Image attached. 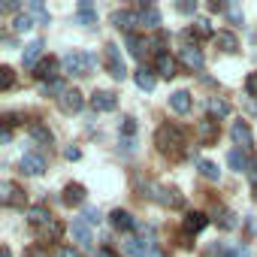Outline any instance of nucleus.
<instances>
[{
    "label": "nucleus",
    "mask_w": 257,
    "mask_h": 257,
    "mask_svg": "<svg viewBox=\"0 0 257 257\" xmlns=\"http://www.w3.org/2000/svg\"><path fill=\"white\" fill-rule=\"evenodd\" d=\"M155 146H158V152H164V155H179L182 146H185L182 127H179V124H161L158 134H155Z\"/></svg>",
    "instance_id": "f257e3e1"
},
{
    "label": "nucleus",
    "mask_w": 257,
    "mask_h": 257,
    "mask_svg": "<svg viewBox=\"0 0 257 257\" xmlns=\"http://www.w3.org/2000/svg\"><path fill=\"white\" fill-rule=\"evenodd\" d=\"M106 61H109V76L115 82H124L127 79V67H124V58H121V49L115 43H106Z\"/></svg>",
    "instance_id": "f03ea898"
},
{
    "label": "nucleus",
    "mask_w": 257,
    "mask_h": 257,
    "mask_svg": "<svg viewBox=\"0 0 257 257\" xmlns=\"http://www.w3.org/2000/svg\"><path fill=\"white\" fill-rule=\"evenodd\" d=\"M152 200L161 203V206H167V209H182L185 206V197L176 188H164V185H155L152 188Z\"/></svg>",
    "instance_id": "7ed1b4c3"
},
{
    "label": "nucleus",
    "mask_w": 257,
    "mask_h": 257,
    "mask_svg": "<svg viewBox=\"0 0 257 257\" xmlns=\"http://www.w3.org/2000/svg\"><path fill=\"white\" fill-rule=\"evenodd\" d=\"M61 67H64V73H70V76H88V73H91L85 52H67V55L61 58Z\"/></svg>",
    "instance_id": "20e7f679"
},
{
    "label": "nucleus",
    "mask_w": 257,
    "mask_h": 257,
    "mask_svg": "<svg viewBox=\"0 0 257 257\" xmlns=\"http://www.w3.org/2000/svg\"><path fill=\"white\" fill-rule=\"evenodd\" d=\"M121 248H124L127 257H152L155 242H146V239H137V236H127V239L121 242Z\"/></svg>",
    "instance_id": "39448f33"
},
{
    "label": "nucleus",
    "mask_w": 257,
    "mask_h": 257,
    "mask_svg": "<svg viewBox=\"0 0 257 257\" xmlns=\"http://www.w3.org/2000/svg\"><path fill=\"white\" fill-rule=\"evenodd\" d=\"M82 106H85V97H82V91H76V88H67V91L58 97V109H61V112H67V115L79 112Z\"/></svg>",
    "instance_id": "423d86ee"
},
{
    "label": "nucleus",
    "mask_w": 257,
    "mask_h": 257,
    "mask_svg": "<svg viewBox=\"0 0 257 257\" xmlns=\"http://www.w3.org/2000/svg\"><path fill=\"white\" fill-rule=\"evenodd\" d=\"M22 173L25 176H43L46 173V158L40 155V152H28V155H22Z\"/></svg>",
    "instance_id": "0eeeda50"
},
{
    "label": "nucleus",
    "mask_w": 257,
    "mask_h": 257,
    "mask_svg": "<svg viewBox=\"0 0 257 257\" xmlns=\"http://www.w3.org/2000/svg\"><path fill=\"white\" fill-rule=\"evenodd\" d=\"M230 137H233V143H236L239 149H251V146H254V134H251L248 121H233Z\"/></svg>",
    "instance_id": "6e6552de"
},
{
    "label": "nucleus",
    "mask_w": 257,
    "mask_h": 257,
    "mask_svg": "<svg viewBox=\"0 0 257 257\" xmlns=\"http://www.w3.org/2000/svg\"><path fill=\"white\" fill-rule=\"evenodd\" d=\"M0 203L4 206H22L25 203V194L16 182H0Z\"/></svg>",
    "instance_id": "1a4fd4ad"
},
{
    "label": "nucleus",
    "mask_w": 257,
    "mask_h": 257,
    "mask_svg": "<svg viewBox=\"0 0 257 257\" xmlns=\"http://www.w3.org/2000/svg\"><path fill=\"white\" fill-rule=\"evenodd\" d=\"M34 76L40 79V85H46V82H58V61H55V58H43V61L34 67Z\"/></svg>",
    "instance_id": "9d476101"
},
{
    "label": "nucleus",
    "mask_w": 257,
    "mask_h": 257,
    "mask_svg": "<svg viewBox=\"0 0 257 257\" xmlns=\"http://www.w3.org/2000/svg\"><path fill=\"white\" fill-rule=\"evenodd\" d=\"M182 227H185L188 236H197V233H203L209 227V215L206 212H188L185 221H182Z\"/></svg>",
    "instance_id": "9b49d317"
},
{
    "label": "nucleus",
    "mask_w": 257,
    "mask_h": 257,
    "mask_svg": "<svg viewBox=\"0 0 257 257\" xmlns=\"http://www.w3.org/2000/svg\"><path fill=\"white\" fill-rule=\"evenodd\" d=\"M112 25L118 28V31H124L127 37L134 34V28L140 25V16L137 13H127V10H118V13H112Z\"/></svg>",
    "instance_id": "f8f14e48"
},
{
    "label": "nucleus",
    "mask_w": 257,
    "mask_h": 257,
    "mask_svg": "<svg viewBox=\"0 0 257 257\" xmlns=\"http://www.w3.org/2000/svg\"><path fill=\"white\" fill-rule=\"evenodd\" d=\"M197 137H200L203 146H215L218 143V121L215 118H203L197 124Z\"/></svg>",
    "instance_id": "ddd939ff"
},
{
    "label": "nucleus",
    "mask_w": 257,
    "mask_h": 257,
    "mask_svg": "<svg viewBox=\"0 0 257 257\" xmlns=\"http://www.w3.org/2000/svg\"><path fill=\"white\" fill-rule=\"evenodd\" d=\"M179 61H182L188 70H203V64H206V58H203V52H200L197 46H185V49H179Z\"/></svg>",
    "instance_id": "4468645a"
},
{
    "label": "nucleus",
    "mask_w": 257,
    "mask_h": 257,
    "mask_svg": "<svg viewBox=\"0 0 257 257\" xmlns=\"http://www.w3.org/2000/svg\"><path fill=\"white\" fill-rule=\"evenodd\" d=\"M155 67H158V73H161L164 79H173V76L179 73V64H176V58H173L170 52H158V58H155Z\"/></svg>",
    "instance_id": "2eb2a0df"
},
{
    "label": "nucleus",
    "mask_w": 257,
    "mask_h": 257,
    "mask_svg": "<svg viewBox=\"0 0 257 257\" xmlns=\"http://www.w3.org/2000/svg\"><path fill=\"white\" fill-rule=\"evenodd\" d=\"M91 106H94L97 112H112V109L118 106V97H115L112 91H94V94H91Z\"/></svg>",
    "instance_id": "dca6fc26"
},
{
    "label": "nucleus",
    "mask_w": 257,
    "mask_h": 257,
    "mask_svg": "<svg viewBox=\"0 0 257 257\" xmlns=\"http://www.w3.org/2000/svg\"><path fill=\"white\" fill-rule=\"evenodd\" d=\"M140 25H146L149 31L161 28V13L155 4H140Z\"/></svg>",
    "instance_id": "f3484780"
},
{
    "label": "nucleus",
    "mask_w": 257,
    "mask_h": 257,
    "mask_svg": "<svg viewBox=\"0 0 257 257\" xmlns=\"http://www.w3.org/2000/svg\"><path fill=\"white\" fill-rule=\"evenodd\" d=\"M85 197H88V191H85V185H79V182H70L67 188H64V203L67 206H82L85 203Z\"/></svg>",
    "instance_id": "a211bd4d"
},
{
    "label": "nucleus",
    "mask_w": 257,
    "mask_h": 257,
    "mask_svg": "<svg viewBox=\"0 0 257 257\" xmlns=\"http://www.w3.org/2000/svg\"><path fill=\"white\" fill-rule=\"evenodd\" d=\"M73 22H76V25H82V28L97 25V10H94L91 0H82V4H79V13H76V19H73Z\"/></svg>",
    "instance_id": "6ab92c4d"
},
{
    "label": "nucleus",
    "mask_w": 257,
    "mask_h": 257,
    "mask_svg": "<svg viewBox=\"0 0 257 257\" xmlns=\"http://www.w3.org/2000/svg\"><path fill=\"white\" fill-rule=\"evenodd\" d=\"M22 61H25V67H37L40 61H43V40H31L28 46H25V55H22Z\"/></svg>",
    "instance_id": "aec40b11"
},
{
    "label": "nucleus",
    "mask_w": 257,
    "mask_h": 257,
    "mask_svg": "<svg viewBox=\"0 0 257 257\" xmlns=\"http://www.w3.org/2000/svg\"><path fill=\"white\" fill-rule=\"evenodd\" d=\"M191 106H194V100H191V94H188V91H176V94H170V109H173V112L188 115V112H191Z\"/></svg>",
    "instance_id": "412c9836"
},
{
    "label": "nucleus",
    "mask_w": 257,
    "mask_h": 257,
    "mask_svg": "<svg viewBox=\"0 0 257 257\" xmlns=\"http://www.w3.org/2000/svg\"><path fill=\"white\" fill-rule=\"evenodd\" d=\"M109 224L115 227V230H131V227H137V221H134V215L127 212V209H115L112 215H109Z\"/></svg>",
    "instance_id": "4be33fe9"
},
{
    "label": "nucleus",
    "mask_w": 257,
    "mask_h": 257,
    "mask_svg": "<svg viewBox=\"0 0 257 257\" xmlns=\"http://www.w3.org/2000/svg\"><path fill=\"white\" fill-rule=\"evenodd\" d=\"M134 82H137V88H140V91H155V85H158V76H155L149 67H140V70L134 73Z\"/></svg>",
    "instance_id": "5701e85b"
},
{
    "label": "nucleus",
    "mask_w": 257,
    "mask_h": 257,
    "mask_svg": "<svg viewBox=\"0 0 257 257\" xmlns=\"http://www.w3.org/2000/svg\"><path fill=\"white\" fill-rule=\"evenodd\" d=\"M127 49H131V55H134V58H140V61H143V58H146V52L152 49V40H143L140 34H131V37H127Z\"/></svg>",
    "instance_id": "b1692460"
},
{
    "label": "nucleus",
    "mask_w": 257,
    "mask_h": 257,
    "mask_svg": "<svg viewBox=\"0 0 257 257\" xmlns=\"http://www.w3.org/2000/svg\"><path fill=\"white\" fill-rule=\"evenodd\" d=\"M31 140H34L37 146H52V143H55L52 131H49L46 124H40V121H34V124H31Z\"/></svg>",
    "instance_id": "393cba45"
},
{
    "label": "nucleus",
    "mask_w": 257,
    "mask_h": 257,
    "mask_svg": "<svg viewBox=\"0 0 257 257\" xmlns=\"http://www.w3.org/2000/svg\"><path fill=\"white\" fill-rule=\"evenodd\" d=\"M73 236H76V242H79L82 248H91V242H94V236H91V230H88V221H85V218L73 221Z\"/></svg>",
    "instance_id": "a878e982"
},
{
    "label": "nucleus",
    "mask_w": 257,
    "mask_h": 257,
    "mask_svg": "<svg viewBox=\"0 0 257 257\" xmlns=\"http://www.w3.org/2000/svg\"><path fill=\"white\" fill-rule=\"evenodd\" d=\"M215 43H218V49L227 52V55H233V52L239 49V40H236V34H230V31H218V34H215Z\"/></svg>",
    "instance_id": "bb28decb"
},
{
    "label": "nucleus",
    "mask_w": 257,
    "mask_h": 257,
    "mask_svg": "<svg viewBox=\"0 0 257 257\" xmlns=\"http://www.w3.org/2000/svg\"><path fill=\"white\" fill-rule=\"evenodd\" d=\"M28 221H31L34 227H46V224H52L55 218L49 215L46 206H31V209H28Z\"/></svg>",
    "instance_id": "cd10ccee"
},
{
    "label": "nucleus",
    "mask_w": 257,
    "mask_h": 257,
    "mask_svg": "<svg viewBox=\"0 0 257 257\" xmlns=\"http://www.w3.org/2000/svg\"><path fill=\"white\" fill-rule=\"evenodd\" d=\"M206 106H209V115H212V118H227V115L233 112V109H230V103H227L224 97H209V103H206Z\"/></svg>",
    "instance_id": "c85d7f7f"
},
{
    "label": "nucleus",
    "mask_w": 257,
    "mask_h": 257,
    "mask_svg": "<svg viewBox=\"0 0 257 257\" xmlns=\"http://www.w3.org/2000/svg\"><path fill=\"white\" fill-rule=\"evenodd\" d=\"M25 13H28V16H34L40 25H52V16H49V10L40 4V0H31V4L25 7Z\"/></svg>",
    "instance_id": "c756f323"
},
{
    "label": "nucleus",
    "mask_w": 257,
    "mask_h": 257,
    "mask_svg": "<svg viewBox=\"0 0 257 257\" xmlns=\"http://www.w3.org/2000/svg\"><path fill=\"white\" fill-rule=\"evenodd\" d=\"M227 164H230L236 173H248V164H251V161L245 158V152H242V149H233V152L227 155Z\"/></svg>",
    "instance_id": "7c9ffc66"
},
{
    "label": "nucleus",
    "mask_w": 257,
    "mask_h": 257,
    "mask_svg": "<svg viewBox=\"0 0 257 257\" xmlns=\"http://www.w3.org/2000/svg\"><path fill=\"white\" fill-rule=\"evenodd\" d=\"M197 170H200V176L209 179V182H218V179H221V170H218V164H212V161H197Z\"/></svg>",
    "instance_id": "2f4dec72"
},
{
    "label": "nucleus",
    "mask_w": 257,
    "mask_h": 257,
    "mask_svg": "<svg viewBox=\"0 0 257 257\" xmlns=\"http://www.w3.org/2000/svg\"><path fill=\"white\" fill-rule=\"evenodd\" d=\"M31 28H34V19H31L28 13H22V16L13 19V31H16V34H28Z\"/></svg>",
    "instance_id": "473e14b6"
},
{
    "label": "nucleus",
    "mask_w": 257,
    "mask_h": 257,
    "mask_svg": "<svg viewBox=\"0 0 257 257\" xmlns=\"http://www.w3.org/2000/svg\"><path fill=\"white\" fill-rule=\"evenodd\" d=\"M64 91H67V85H64L61 79H58V82H46V85H40V94H43V97H55V94L61 97Z\"/></svg>",
    "instance_id": "72a5a7b5"
},
{
    "label": "nucleus",
    "mask_w": 257,
    "mask_h": 257,
    "mask_svg": "<svg viewBox=\"0 0 257 257\" xmlns=\"http://www.w3.org/2000/svg\"><path fill=\"white\" fill-rule=\"evenodd\" d=\"M215 221H218V224H221V227H224V230H236V227H239V221H236V215H233V212H230V209H221V212H218V218H215Z\"/></svg>",
    "instance_id": "f704fd0d"
},
{
    "label": "nucleus",
    "mask_w": 257,
    "mask_h": 257,
    "mask_svg": "<svg viewBox=\"0 0 257 257\" xmlns=\"http://www.w3.org/2000/svg\"><path fill=\"white\" fill-rule=\"evenodd\" d=\"M61 236H64V224H61V221H52V224H46V227H43V239L58 242Z\"/></svg>",
    "instance_id": "c9c22d12"
},
{
    "label": "nucleus",
    "mask_w": 257,
    "mask_h": 257,
    "mask_svg": "<svg viewBox=\"0 0 257 257\" xmlns=\"http://www.w3.org/2000/svg\"><path fill=\"white\" fill-rule=\"evenodd\" d=\"M137 137V121L131 115H124L121 118V140H134Z\"/></svg>",
    "instance_id": "e433bc0d"
},
{
    "label": "nucleus",
    "mask_w": 257,
    "mask_h": 257,
    "mask_svg": "<svg viewBox=\"0 0 257 257\" xmlns=\"http://www.w3.org/2000/svg\"><path fill=\"white\" fill-rule=\"evenodd\" d=\"M16 85V73L13 67H0V91H10Z\"/></svg>",
    "instance_id": "4c0bfd02"
},
{
    "label": "nucleus",
    "mask_w": 257,
    "mask_h": 257,
    "mask_svg": "<svg viewBox=\"0 0 257 257\" xmlns=\"http://www.w3.org/2000/svg\"><path fill=\"white\" fill-rule=\"evenodd\" d=\"M191 34H197V37H215V34H212V25H209L206 19H194Z\"/></svg>",
    "instance_id": "58836bf2"
},
{
    "label": "nucleus",
    "mask_w": 257,
    "mask_h": 257,
    "mask_svg": "<svg viewBox=\"0 0 257 257\" xmlns=\"http://www.w3.org/2000/svg\"><path fill=\"white\" fill-rule=\"evenodd\" d=\"M82 218H85L88 224H100V221H103V212H100L97 206H85V209H82Z\"/></svg>",
    "instance_id": "ea45409f"
},
{
    "label": "nucleus",
    "mask_w": 257,
    "mask_h": 257,
    "mask_svg": "<svg viewBox=\"0 0 257 257\" xmlns=\"http://www.w3.org/2000/svg\"><path fill=\"white\" fill-rule=\"evenodd\" d=\"M176 10H179L182 16H194V13H197V0H182V4H176Z\"/></svg>",
    "instance_id": "a19ab883"
},
{
    "label": "nucleus",
    "mask_w": 257,
    "mask_h": 257,
    "mask_svg": "<svg viewBox=\"0 0 257 257\" xmlns=\"http://www.w3.org/2000/svg\"><path fill=\"white\" fill-rule=\"evenodd\" d=\"M245 91H248V97L257 100V73H251V76L245 79Z\"/></svg>",
    "instance_id": "79ce46f5"
},
{
    "label": "nucleus",
    "mask_w": 257,
    "mask_h": 257,
    "mask_svg": "<svg viewBox=\"0 0 257 257\" xmlns=\"http://www.w3.org/2000/svg\"><path fill=\"white\" fill-rule=\"evenodd\" d=\"M55 257H79V248H73V245H61V248L55 251Z\"/></svg>",
    "instance_id": "37998d69"
},
{
    "label": "nucleus",
    "mask_w": 257,
    "mask_h": 257,
    "mask_svg": "<svg viewBox=\"0 0 257 257\" xmlns=\"http://www.w3.org/2000/svg\"><path fill=\"white\" fill-rule=\"evenodd\" d=\"M64 158H67V161H79V158H82V152H79L76 146H67V149H64Z\"/></svg>",
    "instance_id": "c03bdc74"
},
{
    "label": "nucleus",
    "mask_w": 257,
    "mask_h": 257,
    "mask_svg": "<svg viewBox=\"0 0 257 257\" xmlns=\"http://www.w3.org/2000/svg\"><path fill=\"white\" fill-rule=\"evenodd\" d=\"M245 176H248V179H251V182L257 185V155L251 158V164H248V173H245Z\"/></svg>",
    "instance_id": "a18cd8bd"
},
{
    "label": "nucleus",
    "mask_w": 257,
    "mask_h": 257,
    "mask_svg": "<svg viewBox=\"0 0 257 257\" xmlns=\"http://www.w3.org/2000/svg\"><path fill=\"white\" fill-rule=\"evenodd\" d=\"M10 140H13V127H7V124H4V127H0V143L7 146Z\"/></svg>",
    "instance_id": "49530a36"
},
{
    "label": "nucleus",
    "mask_w": 257,
    "mask_h": 257,
    "mask_svg": "<svg viewBox=\"0 0 257 257\" xmlns=\"http://www.w3.org/2000/svg\"><path fill=\"white\" fill-rule=\"evenodd\" d=\"M227 16H230V22H233V25H239V22H242V13H239L236 7H230V10H227Z\"/></svg>",
    "instance_id": "de8ad7c7"
},
{
    "label": "nucleus",
    "mask_w": 257,
    "mask_h": 257,
    "mask_svg": "<svg viewBox=\"0 0 257 257\" xmlns=\"http://www.w3.org/2000/svg\"><path fill=\"white\" fill-rule=\"evenodd\" d=\"M245 109H248V112L257 118V100H254V97H248V100H245Z\"/></svg>",
    "instance_id": "09e8293b"
},
{
    "label": "nucleus",
    "mask_w": 257,
    "mask_h": 257,
    "mask_svg": "<svg viewBox=\"0 0 257 257\" xmlns=\"http://www.w3.org/2000/svg\"><path fill=\"white\" fill-rule=\"evenodd\" d=\"M0 10H4V13H19V4H4ZM19 16H22V13H19Z\"/></svg>",
    "instance_id": "8fccbe9b"
},
{
    "label": "nucleus",
    "mask_w": 257,
    "mask_h": 257,
    "mask_svg": "<svg viewBox=\"0 0 257 257\" xmlns=\"http://www.w3.org/2000/svg\"><path fill=\"white\" fill-rule=\"evenodd\" d=\"M97 257H118V254H115L112 248H100V251H97Z\"/></svg>",
    "instance_id": "3c124183"
},
{
    "label": "nucleus",
    "mask_w": 257,
    "mask_h": 257,
    "mask_svg": "<svg viewBox=\"0 0 257 257\" xmlns=\"http://www.w3.org/2000/svg\"><path fill=\"white\" fill-rule=\"evenodd\" d=\"M209 10H212V13H224L227 7H224V4H218V0H215V4H209Z\"/></svg>",
    "instance_id": "603ef678"
},
{
    "label": "nucleus",
    "mask_w": 257,
    "mask_h": 257,
    "mask_svg": "<svg viewBox=\"0 0 257 257\" xmlns=\"http://www.w3.org/2000/svg\"><path fill=\"white\" fill-rule=\"evenodd\" d=\"M0 257H13V251H10V248L4 245V251H0Z\"/></svg>",
    "instance_id": "864d4df0"
}]
</instances>
